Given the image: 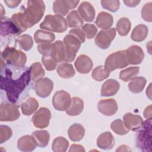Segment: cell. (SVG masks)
<instances>
[{
    "mask_svg": "<svg viewBox=\"0 0 152 152\" xmlns=\"http://www.w3.org/2000/svg\"><path fill=\"white\" fill-rule=\"evenodd\" d=\"M66 21L67 25L70 28H77L84 24L83 20L76 10H73L68 14Z\"/></svg>",
    "mask_w": 152,
    "mask_h": 152,
    "instance_id": "cell-34",
    "label": "cell"
},
{
    "mask_svg": "<svg viewBox=\"0 0 152 152\" xmlns=\"http://www.w3.org/2000/svg\"><path fill=\"white\" fill-rule=\"evenodd\" d=\"M56 72L61 77L65 79L73 77L75 74L72 65L66 62L60 64L57 67Z\"/></svg>",
    "mask_w": 152,
    "mask_h": 152,
    "instance_id": "cell-32",
    "label": "cell"
},
{
    "mask_svg": "<svg viewBox=\"0 0 152 152\" xmlns=\"http://www.w3.org/2000/svg\"><path fill=\"white\" fill-rule=\"evenodd\" d=\"M83 109V100L78 97H73L71 99V103L69 108L65 112L69 116H78L82 112Z\"/></svg>",
    "mask_w": 152,
    "mask_h": 152,
    "instance_id": "cell-26",
    "label": "cell"
},
{
    "mask_svg": "<svg viewBox=\"0 0 152 152\" xmlns=\"http://www.w3.org/2000/svg\"><path fill=\"white\" fill-rule=\"evenodd\" d=\"M38 52L42 56H50L52 58L53 53V43H42L37 47Z\"/></svg>",
    "mask_w": 152,
    "mask_h": 152,
    "instance_id": "cell-43",
    "label": "cell"
},
{
    "mask_svg": "<svg viewBox=\"0 0 152 152\" xmlns=\"http://www.w3.org/2000/svg\"><path fill=\"white\" fill-rule=\"evenodd\" d=\"M45 11V4L43 1L30 0L27 2V7L24 10L14 14L11 19L23 33L39 22Z\"/></svg>",
    "mask_w": 152,
    "mask_h": 152,
    "instance_id": "cell-2",
    "label": "cell"
},
{
    "mask_svg": "<svg viewBox=\"0 0 152 152\" xmlns=\"http://www.w3.org/2000/svg\"><path fill=\"white\" fill-rule=\"evenodd\" d=\"M81 30L85 37L88 39L93 38L97 32V27L91 24H85L82 26Z\"/></svg>",
    "mask_w": 152,
    "mask_h": 152,
    "instance_id": "cell-42",
    "label": "cell"
},
{
    "mask_svg": "<svg viewBox=\"0 0 152 152\" xmlns=\"http://www.w3.org/2000/svg\"><path fill=\"white\" fill-rule=\"evenodd\" d=\"M63 43L66 53L65 62H72L76 56L77 52L80 48L81 42L75 36L69 33L64 37Z\"/></svg>",
    "mask_w": 152,
    "mask_h": 152,
    "instance_id": "cell-7",
    "label": "cell"
},
{
    "mask_svg": "<svg viewBox=\"0 0 152 152\" xmlns=\"http://www.w3.org/2000/svg\"><path fill=\"white\" fill-rule=\"evenodd\" d=\"M53 88V83L49 78L45 77L36 82L34 90L36 94L42 98L48 97Z\"/></svg>",
    "mask_w": 152,
    "mask_h": 152,
    "instance_id": "cell-13",
    "label": "cell"
},
{
    "mask_svg": "<svg viewBox=\"0 0 152 152\" xmlns=\"http://www.w3.org/2000/svg\"><path fill=\"white\" fill-rule=\"evenodd\" d=\"M131 151V150L129 149V147H128L126 145H122L116 150V151Z\"/></svg>",
    "mask_w": 152,
    "mask_h": 152,
    "instance_id": "cell-52",
    "label": "cell"
},
{
    "mask_svg": "<svg viewBox=\"0 0 152 152\" xmlns=\"http://www.w3.org/2000/svg\"><path fill=\"white\" fill-rule=\"evenodd\" d=\"M102 7L109 11L112 12H116L120 7V2L118 0L114 1H106V0H102L100 1Z\"/></svg>",
    "mask_w": 152,
    "mask_h": 152,
    "instance_id": "cell-41",
    "label": "cell"
},
{
    "mask_svg": "<svg viewBox=\"0 0 152 152\" xmlns=\"http://www.w3.org/2000/svg\"><path fill=\"white\" fill-rule=\"evenodd\" d=\"M39 106V104L37 100L33 97H30L21 104V112L26 116L31 115L37 110Z\"/></svg>",
    "mask_w": 152,
    "mask_h": 152,
    "instance_id": "cell-24",
    "label": "cell"
},
{
    "mask_svg": "<svg viewBox=\"0 0 152 152\" xmlns=\"http://www.w3.org/2000/svg\"><path fill=\"white\" fill-rule=\"evenodd\" d=\"M53 53L52 58L57 62L60 63L65 61L66 58L65 49L64 43L61 40H57L53 43Z\"/></svg>",
    "mask_w": 152,
    "mask_h": 152,
    "instance_id": "cell-31",
    "label": "cell"
},
{
    "mask_svg": "<svg viewBox=\"0 0 152 152\" xmlns=\"http://www.w3.org/2000/svg\"><path fill=\"white\" fill-rule=\"evenodd\" d=\"M37 144L32 135H26L20 137L17 141V148L24 152L33 151L37 147Z\"/></svg>",
    "mask_w": 152,
    "mask_h": 152,
    "instance_id": "cell-21",
    "label": "cell"
},
{
    "mask_svg": "<svg viewBox=\"0 0 152 152\" xmlns=\"http://www.w3.org/2000/svg\"><path fill=\"white\" fill-rule=\"evenodd\" d=\"M55 39V35L49 31L37 30L34 34V40L36 43H50Z\"/></svg>",
    "mask_w": 152,
    "mask_h": 152,
    "instance_id": "cell-28",
    "label": "cell"
},
{
    "mask_svg": "<svg viewBox=\"0 0 152 152\" xmlns=\"http://www.w3.org/2000/svg\"><path fill=\"white\" fill-rule=\"evenodd\" d=\"M118 106L114 99H102L98 102L97 109L99 112L106 116H112L118 111Z\"/></svg>",
    "mask_w": 152,
    "mask_h": 152,
    "instance_id": "cell-17",
    "label": "cell"
},
{
    "mask_svg": "<svg viewBox=\"0 0 152 152\" xmlns=\"http://www.w3.org/2000/svg\"><path fill=\"white\" fill-rule=\"evenodd\" d=\"M151 84H150L148 88L146 90V94L147 96L150 99V100H151Z\"/></svg>",
    "mask_w": 152,
    "mask_h": 152,
    "instance_id": "cell-53",
    "label": "cell"
},
{
    "mask_svg": "<svg viewBox=\"0 0 152 152\" xmlns=\"http://www.w3.org/2000/svg\"><path fill=\"white\" fill-rule=\"evenodd\" d=\"M51 118L50 110L45 107H40L32 116L31 121L34 126L37 128H46Z\"/></svg>",
    "mask_w": 152,
    "mask_h": 152,
    "instance_id": "cell-11",
    "label": "cell"
},
{
    "mask_svg": "<svg viewBox=\"0 0 152 152\" xmlns=\"http://www.w3.org/2000/svg\"><path fill=\"white\" fill-rule=\"evenodd\" d=\"M140 2V1H137V0L124 1V3L127 7H135L139 4Z\"/></svg>",
    "mask_w": 152,
    "mask_h": 152,
    "instance_id": "cell-51",
    "label": "cell"
},
{
    "mask_svg": "<svg viewBox=\"0 0 152 152\" xmlns=\"http://www.w3.org/2000/svg\"><path fill=\"white\" fill-rule=\"evenodd\" d=\"M125 52L128 64H140L144 58V51L139 46L132 45L125 50Z\"/></svg>",
    "mask_w": 152,
    "mask_h": 152,
    "instance_id": "cell-14",
    "label": "cell"
},
{
    "mask_svg": "<svg viewBox=\"0 0 152 152\" xmlns=\"http://www.w3.org/2000/svg\"><path fill=\"white\" fill-rule=\"evenodd\" d=\"M77 12L81 18L87 22H92L95 18V9L88 2H81L78 8Z\"/></svg>",
    "mask_w": 152,
    "mask_h": 152,
    "instance_id": "cell-19",
    "label": "cell"
},
{
    "mask_svg": "<svg viewBox=\"0 0 152 152\" xmlns=\"http://www.w3.org/2000/svg\"><path fill=\"white\" fill-rule=\"evenodd\" d=\"M128 65L125 50H121L109 55L106 59L104 66L107 71L111 72L116 69L124 68Z\"/></svg>",
    "mask_w": 152,
    "mask_h": 152,
    "instance_id": "cell-6",
    "label": "cell"
},
{
    "mask_svg": "<svg viewBox=\"0 0 152 152\" xmlns=\"http://www.w3.org/2000/svg\"><path fill=\"white\" fill-rule=\"evenodd\" d=\"M136 138L137 148L142 151H151V119H146Z\"/></svg>",
    "mask_w": 152,
    "mask_h": 152,
    "instance_id": "cell-4",
    "label": "cell"
},
{
    "mask_svg": "<svg viewBox=\"0 0 152 152\" xmlns=\"http://www.w3.org/2000/svg\"><path fill=\"white\" fill-rule=\"evenodd\" d=\"M69 33L71 34L74 35V36H75L81 42V43H84L86 41L85 35L83 33L82 30L80 29V28H76L71 29V30H69Z\"/></svg>",
    "mask_w": 152,
    "mask_h": 152,
    "instance_id": "cell-47",
    "label": "cell"
},
{
    "mask_svg": "<svg viewBox=\"0 0 152 152\" xmlns=\"http://www.w3.org/2000/svg\"><path fill=\"white\" fill-rule=\"evenodd\" d=\"M80 3L79 1L71 0H57L55 1L53 4V12L61 16L66 15L69 10L74 9Z\"/></svg>",
    "mask_w": 152,
    "mask_h": 152,
    "instance_id": "cell-12",
    "label": "cell"
},
{
    "mask_svg": "<svg viewBox=\"0 0 152 152\" xmlns=\"http://www.w3.org/2000/svg\"><path fill=\"white\" fill-rule=\"evenodd\" d=\"M148 28L144 24H138L136 26L131 34V38L132 40L137 42H140L145 39L148 35Z\"/></svg>",
    "mask_w": 152,
    "mask_h": 152,
    "instance_id": "cell-27",
    "label": "cell"
},
{
    "mask_svg": "<svg viewBox=\"0 0 152 152\" xmlns=\"http://www.w3.org/2000/svg\"><path fill=\"white\" fill-rule=\"evenodd\" d=\"M40 27L52 32L62 33L66 30L68 25L66 19L60 15H47L40 24Z\"/></svg>",
    "mask_w": 152,
    "mask_h": 152,
    "instance_id": "cell-5",
    "label": "cell"
},
{
    "mask_svg": "<svg viewBox=\"0 0 152 152\" xmlns=\"http://www.w3.org/2000/svg\"><path fill=\"white\" fill-rule=\"evenodd\" d=\"M74 66L77 71L80 74H88L93 68L92 60L86 55H79L74 62Z\"/></svg>",
    "mask_w": 152,
    "mask_h": 152,
    "instance_id": "cell-18",
    "label": "cell"
},
{
    "mask_svg": "<svg viewBox=\"0 0 152 152\" xmlns=\"http://www.w3.org/2000/svg\"><path fill=\"white\" fill-rule=\"evenodd\" d=\"M21 33L16 24L11 18L8 17L1 18V36H7L10 35L18 36Z\"/></svg>",
    "mask_w": 152,
    "mask_h": 152,
    "instance_id": "cell-16",
    "label": "cell"
},
{
    "mask_svg": "<svg viewBox=\"0 0 152 152\" xmlns=\"http://www.w3.org/2000/svg\"><path fill=\"white\" fill-rule=\"evenodd\" d=\"M143 115H144V117L146 119H151L152 112H151V104L145 107V109H144V112H143Z\"/></svg>",
    "mask_w": 152,
    "mask_h": 152,
    "instance_id": "cell-49",
    "label": "cell"
},
{
    "mask_svg": "<svg viewBox=\"0 0 152 152\" xmlns=\"http://www.w3.org/2000/svg\"><path fill=\"white\" fill-rule=\"evenodd\" d=\"M12 135V131L7 125L0 126V143L2 144L8 141Z\"/></svg>",
    "mask_w": 152,
    "mask_h": 152,
    "instance_id": "cell-44",
    "label": "cell"
},
{
    "mask_svg": "<svg viewBox=\"0 0 152 152\" xmlns=\"http://www.w3.org/2000/svg\"><path fill=\"white\" fill-rule=\"evenodd\" d=\"M110 128L115 133L120 135H125L129 131V130L125 127L124 122L119 119L115 120L111 123Z\"/></svg>",
    "mask_w": 152,
    "mask_h": 152,
    "instance_id": "cell-40",
    "label": "cell"
},
{
    "mask_svg": "<svg viewBox=\"0 0 152 152\" xmlns=\"http://www.w3.org/2000/svg\"><path fill=\"white\" fill-rule=\"evenodd\" d=\"M20 116L18 106L14 103H2L0 106V121L11 122Z\"/></svg>",
    "mask_w": 152,
    "mask_h": 152,
    "instance_id": "cell-8",
    "label": "cell"
},
{
    "mask_svg": "<svg viewBox=\"0 0 152 152\" xmlns=\"http://www.w3.org/2000/svg\"><path fill=\"white\" fill-rule=\"evenodd\" d=\"M0 6H1V18H2V17H3V15H4V13H3L2 12H3V11L5 12V11L4 10L3 7H2V5L1 4H0Z\"/></svg>",
    "mask_w": 152,
    "mask_h": 152,
    "instance_id": "cell-54",
    "label": "cell"
},
{
    "mask_svg": "<svg viewBox=\"0 0 152 152\" xmlns=\"http://www.w3.org/2000/svg\"><path fill=\"white\" fill-rule=\"evenodd\" d=\"M69 146L68 141L63 137H58L54 139L52 144V150L54 152H65Z\"/></svg>",
    "mask_w": 152,
    "mask_h": 152,
    "instance_id": "cell-37",
    "label": "cell"
},
{
    "mask_svg": "<svg viewBox=\"0 0 152 152\" xmlns=\"http://www.w3.org/2000/svg\"><path fill=\"white\" fill-rule=\"evenodd\" d=\"M31 80L36 82L42 78L45 74L44 69L40 62H34L31 65L29 68Z\"/></svg>",
    "mask_w": 152,
    "mask_h": 152,
    "instance_id": "cell-33",
    "label": "cell"
},
{
    "mask_svg": "<svg viewBox=\"0 0 152 152\" xmlns=\"http://www.w3.org/2000/svg\"><path fill=\"white\" fill-rule=\"evenodd\" d=\"M1 72V88L5 91L8 100L15 103L30 83V69H26L20 77L14 79L12 71L6 68V66L4 67V71Z\"/></svg>",
    "mask_w": 152,
    "mask_h": 152,
    "instance_id": "cell-1",
    "label": "cell"
},
{
    "mask_svg": "<svg viewBox=\"0 0 152 152\" xmlns=\"http://www.w3.org/2000/svg\"><path fill=\"white\" fill-rule=\"evenodd\" d=\"M139 72L140 68L138 66L128 67L120 72L119 78L125 82H128L135 77Z\"/></svg>",
    "mask_w": 152,
    "mask_h": 152,
    "instance_id": "cell-36",
    "label": "cell"
},
{
    "mask_svg": "<svg viewBox=\"0 0 152 152\" xmlns=\"http://www.w3.org/2000/svg\"><path fill=\"white\" fill-rule=\"evenodd\" d=\"M1 58L9 65L17 68H23L27 62L26 55L14 47L7 46L1 52Z\"/></svg>",
    "mask_w": 152,
    "mask_h": 152,
    "instance_id": "cell-3",
    "label": "cell"
},
{
    "mask_svg": "<svg viewBox=\"0 0 152 152\" xmlns=\"http://www.w3.org/2000/svg\"><path fill=\"white\" fill-rule=\"evenodd\" d=\"M151 9H152L151 2L146 3L142 8L141 14V17L144 21L150 22V23L152 21Z\"/></svg>",
    "mask_w": 152,
    "mask_h": 152,
    "instance_id": "cell-45",
    "label": "cell"
},
{
    "mask_svg": "<svg viewBox=\"0 0 152 152\" xmlns=\"http://www.w3.org/2000/svg\"><path fill=\"white\" fill-rule=\"evenodd\" d=\"M120 84L118 81L114 79H109L102 84L100 95L104 97L115 95L118 92Z\"/></svg>",
    "mask_w": 152,
    "mask_h": 152,
    "instance_id": "cell-20",
    "label": "cell"
},
{
    "mask_svg": "<svg viewBox=\"0 0 152 152\" xmlns=\"http://www.w3.org/2000/svg\"><path fill=\"white\" fill-rule=\"evenodd\" d=\"M113 16L105 11L100 12L96 20V24L97 26L103 30L109 29L113 24Z\"/></svg>",
    "mask_w": 152,
    "mask_h": 152,
    "instance_id": "cell-23",
    "label": "cell"
},
{
    "mask_svg": "<svg viewBox=\"0 0 152 152\" xmlns=\"http://www.w3.org/2000/svg\"><path fill=\"white\" fill-rule=\"evenodd\" d=\"M21 1H4V2L6 4V5H7V7L11 8H15L17 7L20 3H21Z\"/></svg>",
    "mask_w": 152,
    "mask_h": 152,
    "instance_id": "cell-50",
    "label": "cell"
},
{
    "mask_svg": "<svg viewBox=\"0 0 152 152\" xmlns=\"http://www.w3.org/2000/svg\"><path fill=\"white\" fill-rule=\"evenodd\" d=\"M131 23L126 17L121 18L116 24V30L121 36H126L131 30Z\"/></svg>",
    "mask_w": 152,
    "mask_h": 152,
    "instance_id": "cell-35",
    "label": "cell"
},
{
    "mask_svg": "<svg viewBox=\"0 0 152 152\" xmlns=\"http://www.w3.org/2000/svg\"><path fill=\"white\" fill-rule=\"evenodd\" d=\"M69 151H85V149L84 147L80 144H73L71 145Z\"/></svg>",
    "mask_w": 152,
    "mask_h": 152,
    "instance_id": "cell-48",
    "label": "cell"
},
{
    "mask_svg": "<svg viewBox=\"0 0 152 152\" xmlns=\"http://www.w3.org/2000/svg\"><path fill=\"white\" fill-rule=\"evenodd\" d=\"M147 83L146 79L143 77H135L128 84V88L132 93H140L144 90Z\"/></svg>",
    "mask_w": 152,
    "mask_h": 152,
    "instance_id": "cell-30",
    "label": "cell"
},
{
    "mask_svg": "<svg viewBox=\"0 0 152 152\" xmlns=\"http://www.w3.org/2000/svg\"><path fill=\"white\" fill-rule=\"evenodd\" d=\"M31 135L34 138L37 145L40 148L46 147L50 139V134L46 130H37L34 131Z\"/></svg>",
    "mask_w": 152,
    "mask_h": 152,
    "instance_id": "cell-29",
    "label": "cell"
},
{
    "mask_svg": "<svg viewBox=\"0 0 152 152\" xmlns=\"http://www.w3.org/2000/svg\"><path fill=\"white\" fill-rule=\"evenodd\" d=\"M124 124L129 131H139L143 126L144 121L142 117L138 115H134L128 112L123 116Z\"/></svg>",
    "mask_w": 152,
    "mask_h": 152,
    "instance_id": "cell-15",
    "label": "cell"
},
{
    "mask_svg": "<svg viewBox=\"0 0 152 152\" xmlns=\"http://www.w3.org/2000/svg\"><path fill=\"white\" fill-rule=\"evenodd\" d=\"M17 42L20 48L25 51L30 50L33 45V40L32 37L27 34L20 36L17 39Z\"/></svg>",
    "mask_w": 152,
    "mask_h": 152,
    "instance_id": "cell-38",
    "label": "cell"
},
{
    "mask_svg": "<svg viewBox=\"0 0 152 152\" xmlns=\"http://www.w3.org/2000/svg\"><path fill=\"white\" fill-rule=\"evenodd\" d=\"M114 145L115 139L110 132L106 131L102 133L97 139V145L102 150H110Z\"/></svg>",
    "mask_w": 152,
    "mask_h": 152,
    "instance_id": "cell-22",
    "label": "cell"
},
{
    "mask_svg": "<svg viewBox=\"0 0 152 152\" xmlns=\"http://www.w3.org/2000/svg\"><path fill=\"white\" fill-rule=\"evenodd\" d=\"M110 75V72L107 71L104 66L100 65L95 68L91 73L92 78L97 81H102L107 78Z\"/></svg>",
    "mask_w": 152,
    "mask_h": 152,
    "instance_id": "cell-39",
    "label": "cell"
},
{
    "mask_svg": "<svg viewBox=\"0 0 152 152\" xmlns=\"http://www.w3.org/2000/svg\"><path fill=\"white\" fill-rule=\"evenodd\" d=\"M84 134L85 129L80 124H74L68 129V135L69 139L74 142L81 140Z\"/></svg>",
    "mask_w": 152,
    "mask_h": 152,
    "instance_id": "cell-25",
    "label": "cell"
},
{
    "mask_svg": "<svg viewBox=\"0 0 152 152\" xmlns=\"http://www.w3.org/2000/svg\"><path fill=\"white\" fill-rule=\"evenodd\" d=\"M116 28L102 30L96 35L94 39L96 45L102 49H107L116 36Z\"/></svg>",
    "mask_w": 152,
    "mask_h": 152,
    "instance_id": "cell-9",
    "label": "cell"
},
{
    "mask_svg": "<svg viewBox=\"0 0 152 152\" xmlns=\"http://www.w3.org/2000/svg\"><path fill=\"white\" fill-rule=\"evenodd\" d=\"M71 103L70 94L65 90L56 91L52 98V104L54 108L59 111L66 110Z\"/></svg>",
    "mask_w": 152,
    "mask_h": 152,
    "instance_id": "cell-10",
    "label": "cell"
},
{
    "mask_svg": "<svg viewBox=\"0 0 152 152\" xmlns=\"http://www.w3.org/2000/svg\"><path fill=\"white\" fill-rule=\"evenodd\" d=\"M42 62L48 71H53L57 66V62L50 56H42Z\"/></svg>",
    "mask_w": 152,
    "mask_h": 152,
    "instance_id": "cell-46",
    "label": "cell"
}]
</instances>
